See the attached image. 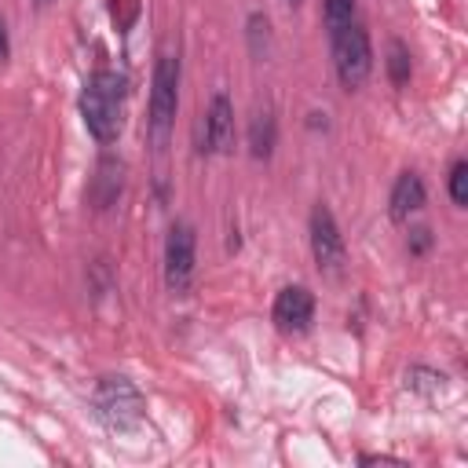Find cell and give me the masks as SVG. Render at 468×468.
Masks as SVG:
<instances>
[{"instance_id":"9c48e42d","label":"cell","mask_w":468,"mask_h":468,"mask_svg":"<svg viewBox=\"0 0 468 468\" xmlns=\"http://www.w3.org/2000/svg\"><path fill=\"white\" fill-rule=\"evenodd\" d=\"M420 205H424V183H420V176H417V172H402V176L395 179V186H391L388 216H391L395 223H406Z\"/></svg>"},{"instance_id":"2e32d148","label":"cell","mask_w":468,"mask_h":468,"mask_svg":"<svg viewBox=\"0 0 468 468\" xmlns=\"http://www.w3.org/2000/svg\"><path fill=\"white\" fill-rule=\"evenodd\" d=\"M110 18L121 33H128L132 22L139 18V0H110Z\"/></svg>"},{"instance_id":"277c9868","label":"cell","mask_w":468,"mask_h":468,"mask_svg":"<svg viewBox=\"0 0 468 468\" xmlns=\"http://www.w3.org/2000/svg\"><path fill=\"white\" fill-rule=\"evenodd\" d=\"M95 410L110 428L128 431L143 420L146 402H143V391L128 377H102L95 384Z\"/></svg>"},{"instance_id":"ffe728a7","label":"cell","mask_w":468,"mask_h":468,"mask_svg":"<svg viewBox=\"0 0 468 468\" xmlns=\"http://www.w3.org/2000/svg\"><path fill=\"white\" fill-rule=\"evenodd\" d=\"M282 4H285V7H300L303 0H282Z\"/></svg>"},{"instance_id":"3957f363","label":"cell","mask_w":468,"mask_h":468,"mask_svg":"<svg viewBox=\"0 0 468 468\" xmlns=\"http://www.w3.org/2000/svg\"><path fill=\"white\" fill-rule=\"evenodd\" d=\"M333 66H336V77L347 91L366 84V77L373 73V44H369L366 26L351 22V26L333 33Z\"/></svg>"},{"instance_id":"6da1fadb","label":"cell","mask_w":468,"mask_h":468,"mask_svg":"<svg viewBox=\"0 0 468 468\" xmlns=\"http://www.w3.org/2000/svg\"><path fill=\"white\" fill-rule=\"evenodd\" d=\"M124 91H128V80L117 69H95L84 80L80 117H84V128L91 132V139L102 146L117 143V135L124 128Z\"/></svg>"},{"instance_id":"5bb4252c","label":"cell","mask_w":468,"mask_h":468,"mask_svg":"<svg viewBox=\"0 0 468 468\" xmlns=\"http://www.w3.org/2000/svg\"><path fill=\"white\" fill-rule=\"evenodd\" d=\"M322 15H325V29L333 37L336 29H344V26L355 22V0H325L322 4Z\"/></svg>"},{"instance_id":"44dd1931","label":"cell","mask_w":468,"mask_h":468,"mask_svg":"<svg viewBox=\"0 0 468 468\" xmlns=\"http://www.w3.org/2000/svg\"><path fill=\"white\" fill-rule=\"evenodd\" d=\"M40 4H44V0H40Z\"/></svg>"},{"instance_id":"ba28073f","label":"cell","mask_w":468,"mask_h":468,"mask_svg":"<svg viewBox=\"0 0 468 468\" xmlns=\"http://www.w3.org/2000/svg\"><path fill=\"white\" fill-rule=\"evenodd\" d=\"M205 150H212V154L234 150V106L223 91L212 95L208 113H205Z\"/></svg>"},{"instance_id":"5b68a950","label":"cell","mask_w":468,"mask_h":468,"mask_svg":"<svg viewBox=\"0 0 468 468\" xmlns=\"http://www.w3.org/2000/svg\"><path fill=\"white\" fill-rule=\"evenodd\" d=\"M194 256H197V238L190 223H172L168 241H165V285L172 292H186L194 278Z\"/></svg>"},{"instance_id":"9a60e30c","label":"cell","mask_w":468,"mask_h":468,"mask_svg":"<svg viewBox=\"0 0 468 468\" xmlns=\"http://www.w3.org/2000/svg\"><path fill=\"white\" fill-rule=\"evenodd\" d=\"M442 373H435V369H424V366H413L410 373H406V384L413 388V391H420V395H439V388H442Z\"/></svg>"},{"instance_id":"4fadbf2b","label":"cell","mask_w":468,"mask_h":468,"mask_svg":"<svg viewBox=\"0 0 468 468\" xmlns=\"http://www.w3.org/2000/svg\"><path fill=\"white\" fill-rule=\"evenodd\" d=\"M249 51L256 55V58H263L267 55V48H271V18L267 15H249Z\"/></svg>"},{"instance_id":"e0dca14e","label":"cell","mask_w":468,"mask_h":468,"mask_svg":"<svg viewBox=\"0 0 468 468\" xmlns=\"http://www.w3.org/2000/svg\"><path fill=\"white\" fill-rule=\"evenodd\" d=\"M450 197H453V205H468V161H453V168H450Z\"/></svg>"},{"instance_id":"30bf717a","label":"cell","mask_w":468,"mask_h":468,"mask_svg":"<svg viewBox=\"0 0 468 468\" xmlns=\"http://www.w3.org/2000/svg\"><path fill=\"white\" fill-rule=\"evenodd\" d=\"M274 143H278V121H274V110L263 106L249 121V154L256 161H267L274 154Z\"/></svg>"},{"instance_id":"d6986e66","label":"cell","mask_w":468,"mask_h":468,"mask_svg":"<svg viewBox=\"0 0 468 468\" xmlns=\"http://www.w3.org/2000/svg\"><path fill=\"white\" fill-rule=\"evenodd\" d=\"M7 51H11V44H7V26H4V18H0V66L7 62Z\"/></svg>"},{"instance_id":"7c38bea8","label":"cell","mask_w":468,"mask_h":468,"mask_svg":"<svg viewBox=\"0 0 468 468\" xmlns=\"http://www.w3.org/2000/svg\"><path fill=\"white\" fill-rule=\"evenodd\" d=\"M410 73H413V66H410V51H406V44L391 40V44H388V77H391V84H395V88L410 84Z\"/></svg>"},{"instance_id":"7a4b0ae2","label":"cell","mask_w":468,"mask_h":468,"mask_svg":"<svg viewBox=\"0 0 468 468\" xmlns=\"http://www.w3.org/2000/svg\"><path fill=\"white\" fill-rule=\"evenodd\" d=\"M179 110V55L161 51L154 66V88H150V139L157 150L165 146Z\"/></svg>"},{"instance_id":"8fae6325","label":"cell","mask_w":468,"mask_h":468,"mask_svg":"<svg viewBox=\"0 0 468 468\" xmlns=\"http://www.w3.org/2000/svg\"><path fill=\"white\" fill-rule=\"evenodd\" d=\"M121 161H113V157H102L99 161V168H95V179H91V201H95V208H106V205H113V197L121 194Z\"/></svg>"},{"instance_id":"52a82bcc","label":"cell","mask_w":468,"mask_h":468,"mask_svg":"<svg viewBox=\"0 0 468 468\" xmlns=\"http://www.w3.org/2000/svg\"><path fill=\"white\" fill-rule=\"evenodd\" d=\"M271 318L282 333H303L314 318V296L311 289L303 285H285L278 296H274V307H271Z\"/></svg>"},{"instance_id":"ac0fdd59","label":"cell","mask_w":468,"mask_h":468,"mask_svg":"<svg viewBox=\"0 0 468 468\" xmlns=\"http://www.w3.org/2000/svg\"><path fill=\"white\" fill-rule=\"evenodd\" d=\"M406 245H410V252H413V256L428 252V249H431V230H428V227H413V230H410V241H406Z\"/></svg>"},{"instance_id":"8992f818","label":"cell","mask_w":468,"mask_h":468,"mask_svg":"<svg viewBox=\"0 0 468 468\" xmlns=\"http://www.w3.org/2000/svg\"><path fill=\"white\" fill-rule=\"evenodd\" d=\"M311 256L329 274H336L344 267V256H347L344 234H340V227H336V219H333V212L325 205L311 208Z\"/></svg>"}]
</instances>
